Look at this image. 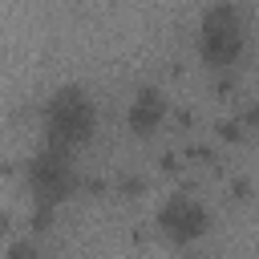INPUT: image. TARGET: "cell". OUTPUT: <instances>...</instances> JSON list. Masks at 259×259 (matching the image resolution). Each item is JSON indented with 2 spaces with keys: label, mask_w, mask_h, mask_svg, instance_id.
Returning <instances> with one entry per match:
<instances>
[{
  "label": "cell",
  "mask_w": 259,
  "mask_h": 259,
  "mask_svg": "<svg viewBox=\"0 0 259 259\" xmlns=\"http://www.w3.org/2000/svg\"><path fill=\"white\" fill-rule=\"evenodd\" d=\"M247 53V16L235 0H214L198 20V57L206 69L227 73Z\"/></svg>",
  "instance_id": "obj_1"
},
{
  "label": "cell",
  "mask_w": 259,
  "mask_h": 259,
  "mask_svg": "<svg viewBox=\"0 0 259 259\" xmlns=\"http://www.w3.org/2000/svg\"><path fill=\"white\" fill-rule=\"evenodd\" d=\"M97 134V105L81 85H61L45 101V146L57 150H81Z\"/></svg>",
  "instance_id": "obj_2"
},
{
  "label": "cell",
  "mask_w": 259,
  "mask_h": 259,
  "mask_svg": "<svg viewBox=\"0 0 259 259\" xmlns=\"http://www.w3.org/2000/svg\"><path fill=\"white\" fill-rule=\"evenodd\" d=\"M24 182H28L32 206H45V210H57V206L69 202V198L77 194V186H81L73 154H69V150H57V146H45L40 154L28 158Z\"/></svg>",
  "instance_id": "obj_3"
},
{
  "label": "cell",
  "mask_w": 259,
  "mask_h": 259,
  "mask_svg": "<svg viewBox=\"0 0 259 259\" xmlns=\"http://www.w3.org/2000/svg\"><path fill=\"white\" fill-rule=\"evenodd\" d=\"M154 223H158L162 239H170L174 247H194V243L206 239V231H210V210H206L202 198H194V194H186V190H174V194L162 198Z\"/></svg>",
  "instance_id": "obj_4"
},
{
  "label": "cell",
  "mask_w": 259,
  "mask_h": 259,
  "mask_svg": "<svg viewBox=\"0 0 259 259\" xmlns=\"http://www.w3.org/2000/svg\"><path fill=\"white\" fill-rule=\"evenodd\" d=\"M166 117H170V101H166V93L158 85H142L125 105V130L134 138H142V142L154 138L166 125Z\"/></svg>",
  "instance_id": "obj_5"
},
{
  "label": "cell",
  "mask_w": 259,
  "mask_h": 259,
  "mask_svg": "<svg viewBox=\"0 0 259 259\" xmlns=\"http://www.w3.org/2000/svg\"><path fill=\"white\" fill-rule=\"evenodd\" d=\"M0 259H45V251H40L32 239H16V243H8V251H4Z\"/></svg>",
  "instance_id": "obj_6"
},
{
  "label": "cell",
  "mask_w": 259,
  "mask_h": 259,
  "mask_svg": "<svg viewBox=\"0 0 259 259\" xmlns=\"http://www.w3.org/2000/svg\"><path fill=\"white\" fill-rule=\"evenodd\" d=\"M182 259H202V255H194V251H190V255H182Z\"/></svg>",
  "instance_id": "obj_7"
}]
</instances>
